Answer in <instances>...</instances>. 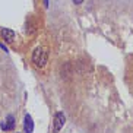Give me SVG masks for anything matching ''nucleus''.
<instances>
[{"label":"nucleus","mask_w":133,"mask_h":133,"mask_svg":"<svg viewBox=\"0 0 133 133\" xmlns=\"http://www.w3.org/2000/svg\"><path fill=\"white\" fill-rule=\"evenodd\" d=\"M48 60V51L43 47H37L32 53V62L37 67H44Z\"/></svg>","instance_id":"1"},{"label":"nucleus","mask_w":133,"mask_h":133,"mask_svg":"<svg viewBox=\"0 0 133 133\" xmlns=\"http://www.w3.org/2000/svg\"><path fill=\"white\" fill-rule=\"evenodd\" d=\"M72 2H73L75 4H82L83 3V0H72Z\"/></svg>","instance_id":"7"},{"label":"nucleus","mask_w":133,"mask_h":133,"mask_svg":"<svg viewBox=\"0 0 133 133\" xmlns=\"http://www.w3.org/2000/svg\"><path fill=\"white\" fill-rule=\"evenodd\" d=\"M0 35L2 38L6 41V43H13L15 41V32L12 29H9V28H2V31H0Z\"/></svg>","instance_id":"3"},{"label":"nucleus","mask_w":133,"mask_h":133,"mask_svg":"<svg viewBox=\"0 0 133 133\" xmlns=\"http://www.w3.org/2000/svg\"><path fill=\"white\" fill-rule=\"evenodd\" d=\"M16 133H18V132H16Z\"/></svg>","instance_id":"10"},{"label":"nucleus","mask_w":133,"mask_h":133,"mask_svg":"<svg viewBox=\"0 0 133 133\" xmlns=\"http://www.w3.org/2000/svg\"><path fill=\"white\" fill-rule=\"evenodd\" d=\"M64 123H66V117H64V114H63L62 111L56 113L54 121H53V133H59L60 130L63 129Z\"/></svg>","instance_id":"2"},{"label":"nucleus","mask_w":133,"mask_h":133,"mask_svg":"<svg viewBox=\"0 0 133 133\" xmlns=\"http://www.w3.org/2000/svg\"><path fill=\"white\" fill-rule=\"evenodd\" d=\"M44 2V6H45V8H48V0H43Z\"/></svg>","instance_id":"9"},{"label":"nucleus","mask_w":133,"mask_h":133,"mask_svg":"<svg viewBox=\"0 0 133 133\" xmlns=\"http://www.w3.org/2000/svg\"><path fill=\"white\" fill-rule=\"evenodd\" d=\"M0 48H3L4 51H8V47H6V45H4L3 43H0Z\"/></svg>","instance_id":"8"},{"label":"nucleus","mask_w":133,"mask_h":133,"mask_svg":"<svg viewBox=\"0 0 133 133\" xmlns=\"http://www.w3.org/2000/svg\"><path fill=\"white\" fill-rule=\"evenodd\" d=\"M24 130H25V133L34 132V121H32V117L29 114H26L25 118H24Z\"/></svg>","instance_id":"4"},{"label":"nucleus","mask_w":133,"mask_h":133,"mask_svg":"<svg viewBox=\"0 0 133 133\" xmlns=\"http://www.w3.org/2000/svg\"><path fill=\"white\" fill-rule=\"evenodd\" d=\"M60 73H62V78L64 79H69L72 76V73H73V69H72V64L70 63H64L62 67V70H60Z\"/></svg>","instance_id":"6"},{"label":"nucleus","mask_w":133,"mask_h":133,"mask_svg":"<svg viewBox=\"0 0 133 133\" xmlns=\"http://www.w3.org/2000/svg\"><path fill=\"white\" fill-rule=\"evenodd\" d=\"M15 127V117L13 116H8V118L2 121V129L3 130H13Z\"/></svg>","instance_id":"5"}]
</instances>
